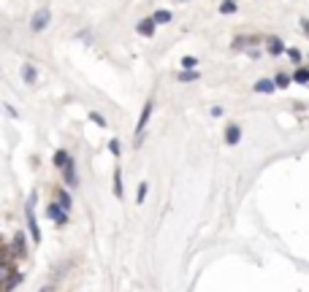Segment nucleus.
Returning <instances> with one entry per match:
<instances>
[{
	"label": "nucleus",
	"mask_w": 309,
	"mask_h": 292,
	"mask_svg": "<svg viewBox=\"0 0 309 292\" xmlns=\"http://www.w3.org/2000/svg\"><path fill=\"white\" fill-rule=\"evenodd\" d=\"M36 200H38V195L30 192V198L25 203V219H27V230H30L33 243H41V227H38V219H36Z\"/></svg>",
	"instance_id": "f257e3e1"
},
{
	"label": "nucleus",
	"mask_w": 309,
	"mask_h": 292,
	"mask_svg": "<svg viewBox=\"0 0 309 292\" xmlns=\"http://www.w3.org/2000/svg\"><path fill=\"white\" fill-rule=\"evenodd\" d=\"M44 214H46V219H52V222L57 225V227H65V225L71 222V217H68V208L62 206V203H57V200H54V203H49Z\"/></svg>",
	"instance_id": "f03ea898"
},
{
	"label": "nucleus",
	"mask_w": 309,
	"mask_h": 292,
	"mask_svg": "<svg viewBox=\"0 0 309 292\" xmlns=\"http://www.w3.org/2000/svg\"><path fill=\"white\" fill-rule=\"evenodd\" d=\"M149 116H152V98L144 103V108H141V116H139V122H136V146H141V136H144V130H147V124H149Z\"/></svg>",
	"instance_id": "7ed1b4c3"
},
{
	"label": "nucleus",
	"mask_w": 309,
	"mask_h": 292,
	"mask_svg": "<svg viewBox=\"0 0 309 292\" xmlns=\"http://www.w3.org/2000/svg\"><path fill=\"white\" fill-rule=\"evenodd\" d=\"M49 22H52L49 9H41V11L33 14V19H30V30H33V33H41V30L49 27Z\"/></svg>",
	"instance_id": "20e7f679"
},
{
	"label": "nucleus",
	"mask_w": 309,
	"mask_h": 292,
	"mask_svg": "<svg viewBox=\"0 0 309 292\" xmlns=\"http://www.w3.org/2000/svg\"><path fill=\"white\" fill-rule=\"evenodd\" d=\"M155 30H157V22H155V17H144L136 25V33L139 35H144V38H152L155 35Z\"/></svg>",
	"instance_id": "39448f33"
},
{
	"label": "nucleus",
	"mask_w": 309,
	"mask_h": 292,
	"mask_svg": "<svg viewBox=\"0 0 309 292\" xmlns=\"http://www.w3.org/2000/svg\"><path fill=\"white\" fill-rule=\"evenodd\" d=\"M266 52L271 54V57H280V54L288 52V49H285V44H282L280 35H268V38H266Z\"/></svg>",
	"instance_id": "423d86ee"
},
{
	"label": "nucleus",
	"mask_w": 309,
	"mask_h": 292,
	"mask_svg": "<svg viewBox=\"0 0 309 292\" xmlns=\"http://www.w3.org/2000/svg\"><path fill=\"white\" fill-rule=\"evenodd\" d=\"M60 171H62V179H65V187H76V184H79V176H76V165H74V160H68Z\"/></svg>",
	"instance_id": "0eeeda50"
},
{
	"label": "nucleus",
	"mask_w": 309,
	"mask_h": 292,
	"mask_svg": "<svg viewBox=\"0 0 309 292\" xmlns=\"http://www.w3.org/2000/svg\"><path fill=\"white\" fill-rule=\"evenodd\" d=\"M239 141H242V128H239L236 122H231V124L225 128V144H228V146H236Z\"/></svg>",
	"instance_id": "6e6552de"
},
{
	"label": "nucleus",
	"mask_w": 309,
	"mask_h": 292,
	"mask_svg": "<svg viewBox=\"0 0 309 292\" xmlns=\"http://www.w3.org/2000/svg\"><path fill=\"white\" fill-rule=\"evenodd\" d=\"M11 252H14V257H25V255H27V246H25V233H22V230H19L17 235H14V249H11Z\"/></svg>",
	"instance_id": "1a4fd4ad"
},
{
	"label": "nucleus",
	"mask_w": 309,
	"mask_h": 292,
	"mask_svg": "<svg viewBox=\"0 0 309 292\" xmlns=\"http://www.w3.org/2000/svg\"><path fill=\"white\" fill-rule=\"evenodd\" d=\"M274 90H277L274 78H260V81H255V92H260V95H271Z\"/></svg>",
	"instance_id": "9d476101"
},
{
	"label": "nucleus",
	"mask_w": 309,
	"mask_h": 292,
	"mask_svg": "<svg viewBox=\"0 0 309 292\" xmlns=\"http://www.w3.org/2000/svg\"><path fill=\"white\" fill-rule=\"evenodd\" d=\"M195 78H201V73H198L195 68H185L182 73H177V81H182V84H190V81H195Z\"/></svg>",
	"instance_id": "9b49d317"
},
{
	"label": "nucleus",
	"mask_w": 309,
	"mask_h": 292,
	"mask_svg": "<svg viewBox=\"0 0 309 292\" xmlns=\"http://www.w3.org/2000/svg\"><path fill=\"white\" fill-rule=\"evenodd\" d=\"M114 198H125V187H122V171L114 168Z\"/></svg>",
	"instance_id": "f8f14e48"
},
{
	"label": "nucleus",
	"mask_w": 309,
	"mask_h": 292,
	"mask_svg": "<svg viewBox=\"0 0 309 292\" xmlns=\"http://www.w3.org/2000/svg\"><path fill=\"white\" fill-rule=\"evenodd\" d=\"M22 78H25V84H36V78H38V70L30 65V62H25L22 65Z\"/></svg>",
	"instance_id": "ddd939ff"
},
{
	"label": "nucleus",
	"mask_w": 309,
	"mask_h": 292,
	"mask_svg": "<svg viewBox=\"0 0 309 292\" xmlns=\"http://www.w3.org/2000/svg\"><path fill=\"white\" fill-rule=\"evenodd\" d=\"M68 160H74L68 149H57V152H54V165H57V168H62V165H65Z\"/></svg>",
	"instance_id": "4468645a"
},
{
	"label": "nucleus",
	"mask_w": 309,
	"mask_h": 292,
	"mask_svg": "<svg viewBox=\"0 0 309 292\" xmlns=\"http://www.w3.org/2000/svg\"><path fill=\"white\" fill-rule=\"evenodd\" d=\"M54 200H57V203H62L65 208H71V203H74V200H71V195H68L62 187H57V189H54Z\"/></svg>",
	"instance_id": "2eb2a0df"
},
{
	"label": "nucleus",
	"mask_w": 309,
	"mask_h": 292,
	"mask_svg": "<svg viewBox=\"0 0 309 292\" xmlns=\"http://www.w3.org/2000/svg\"><path fill=\"white\" fill-rule=\"evenodd\" d=\"M152 17H155L157 25H168V22H171V11H168V9H157Z\"/></svg>",
	"instance_id": "dca6fc26"
},
{
	"label": "nucleus",
	"mask_w": 309,
	"mask_h": 292,
	"mask_svg": "<svg viewBox=\"0 0 309 292\" xmlns=\"http://www.w3.org/2000/svg\"><path fill=\"white\" fill-rule=\"evenodd\" d=\"M236 9H239V6H236V0H223V3H220V14H225V17L236 14Z\"/></svg>",
	"instance_id": "f3484780"
},
{
	"label": "nucleus",
	"mask_w": 309,
	"mask_h": 292,
	"mask_svg": "<svg viewBox=\"0 0 309 292\" xmlns=\"http://www.w3.org/2000/svg\"><path fill=\"white\" fill-rule=\"evenodd\" d=\"M293 81H296V84H309V68H298L296 70V76H293Z\"/></svg>",
	"instance_id": "a211bd4d"
},
{
	"label": "nucleus",
	"mask_w": 309,
	"mask_h": 292,
	"mask_svg": "<svg viewBox=\"0 0 309 292\" xmlns=\"http://www.w3.org/2000/svg\"><path fill=\"white\" fill-rule=\"evenodd\" d=\"M274 81H277V90H285V87H290L293 76H288V73H277V76H274Z\"/></svg>",
	"instance_id": "6ab92c4d"
},
{
	"label": "nucleus",
	"mask_w": 309,
	"mask_h": 292,
	"mask_svg": "<svg viewBox=\"0 0 309 292\" xmlns=\"http://www.w3.org/2000/svg\"><path fill=\"white\" fill-rule=\"evenodd\" d=\"M147 192H149V184H147V181H141V184H139V192H136V203H139V206L147 200Z\"/></svg>",
	"instance_id": "aec40b11"
},
{
	"label": "nucleus",
	"mask_w": 309,
	"mask_h": 292,
	"mask_svg": "<svg viewBox=\"0 0 309 292\" xmlns=\"http://www.w3.org/2000/svg\"><path fill=\"white\" fill-rule=\"evenodd\" d=\"M90 119L98 124V128H106V124H109L106 119H103V114H98V111H92V114H90Z\"/></svg>",
	"instance_id": "412c9836"
},
{
	"label": "nucleus",
	"mask_w": 309,
	"mask_h": 292,
	"mask_svg": "<svg viewBox=\"0 0 309 292\" xmlns=\"http://www.w3.org/2000/svg\"><path fill=\"white\" fill-rule=\"evenodd\" d=\"M182 68H198V57H182Z\"/></svg>",
	"instance_id": "4be33fe9"
},
{
	"label": "nucleus",
	"mask_w": 309,
	"mask_h": 292,
	"mask_svg": "<svg viewBox=\"0 0 309 292\" xmlns=\"http://www.w3.org/2000/svg\"><path fill=\"white\" fill-rule=\"evenodd\" d=\"M109 149H112V154H114V157H120V152H122V149H120V141H117V138L109 141Z\"/></svg>",
	"instance_id": "5701e85b"
},
{
	"label": "nucleus",
	"mask_w": 309,
	"mask_h": 292,
	"mask_svg": "<svg viewBox=\"0 0 309 292\" xmlns=\"http://www.w3.org/2000/svg\"><path fill=\"white\" fill-rule=\"evenodd\" d=\"M288 57L296 62V65H301V52H298V49H288Z\"/></svg>",
	"instance_id": "b1692460"
},
{
	"label": "nucleus",
	"mask_w": 309,
	"mask_h": 292,
	"mask_svg": "<svg viewBox=\"0 0 309 292\" xmlns=\"http://www.w3.org/2000/svg\"><path fill=\"white\" fill-rule=\"evenodd\" d=\"M209 114H212V116H223V106H212Z\"/></svg>",
	"instance_id": "393cba45"
},
{
	"label": "nucleus",
	"mask_w": 309,
	"mask_h": 292,
	"mask_svg": "<svg viewBox=\"0 0 309 292\" xmlns=\"http://www.w3.org/2000/svg\"><path fill=\"white\" fill-rule=\"evenodd\" d=\"M301 27H304L306 33H309V19H301Z\"/></svg>",
	"instance_id": "a878e982"
},
{
	"label": "nucleus",
	"mask_w": 309,
	"mask_h": 292,
	"mask_svg": "<svg viewBox=\"0 0 309 292\" xmlns=\"http://www.w3.org/2000/svg\"><path fill=\"white\" fill-rule=\"evenodd\" d=\"M177 3H187V0H177Z\"/></svg>",
	"instance_id": "bb28decb"
},
{
	"label": "nucleus",
	"mask_w": 309,
	"mask_h": 292,
	"mask_svg": "<svg viewBox=\"0 0 309 292\" xmlns=\"http://www.w3.org/2000/svg\"><path fill=\"white\" fill-rule=\"evenodd\" d=\"M306 35H309V33H306Z\"/></svg>",
	"instance_id": "cd10ccee"
}]
</instances>
